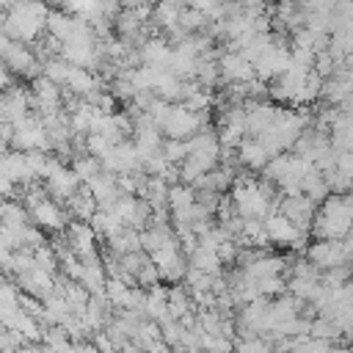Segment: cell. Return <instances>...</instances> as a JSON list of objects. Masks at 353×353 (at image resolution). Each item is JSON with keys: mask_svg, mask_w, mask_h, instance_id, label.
<instances>
[{"mask_svg": "<svg viewBox=\"0 0 353 353\" xmlns=\"http://www.w3.org/2000/svg\"><path fill=\"white\" fill-rule=\"evenodd\" d=\"M74 171H77V176L83 179V185H88V182H94L102 171H105V165H102V160L97 157V154H91V152H77L74 157H72V163H69Z\"/></svg>", "mask_w": 353, "mask_h": 353, "instance_id": "obj_5", "label": "cell"}, {"mask_svg": "<svg viewBox=\"0 0 353 353\" xmlns=\"http://www.w3.org/2000/svg\"><path fill=\"white\" fill-rule=\"evenodd\" d=\"M218 63H221L223 83H248L256 77V63L251 58H245L240 50H223Z\"/></svg>", "mask_w": 353, "mask_h": 353, "instance_id": "obj_2", "label": "cell"}, {"mask_svg": "<svg viewBox=\"0 0 353 353\" xmlns=\"http://www.w3.org/2000/svg\"><path fill=\"white\" fill-rule=\"evenodd\" d=\"M66 210H69V215L77 218V221H91V218L97 215V210H99V201H97L94 190H91L88 185H83L74 196L66 199Z\"/></svg>", "mask_w": 353, "mask_h": 353, "instance_id": "obj_4", "label": "cell"}, {"mask_svg": "<svg viewBox=\"0 0 353 353\" xmlns=\"http://www.w3.org/2000/svg\"><path fill=\"white\" fill-rule=\"evenodd\" d=\"M44 188L50 190V196H55V199L66 201L69 196H74V193L83 188V179L77 176V171H74L72 165L58 163V165L50 171V176L44 179Z\"/></svg>", "mask_w": 353, "mask_h": 353, "instance_id": "obj_3", "label": "cell"}, {"mask_svg": "<svg viewBox=\"0 0 353 353\" xmlns=\"http://www.w3.org/2000/svg\"><path fill=\"white\" fill-rule=\"evenodd\" d=\"M47 3H52V6H58V8H61V6L66 3V0H47Z\"/></svg>", "mask_w": 353, "mask_h": 353, "instance_id": "obj_6", "label": "cell"}, {"mask_svg": "<svg viewBox=\"0 0 353 353\" xmlns=\"http://www.w3.org/2000/svg\"><path fill=\"white\" fill-rule=\"evenodd\" d=\"M309 256L312 265H317L320 270H328L334 265H345L347 254H345V243L339 237H317L312 245H306L303 251Z\"/></svg>", "mask_w": 353, "mask_h": 353, "instance_id": "obj_1", "label": "cell"}]
</instances>
